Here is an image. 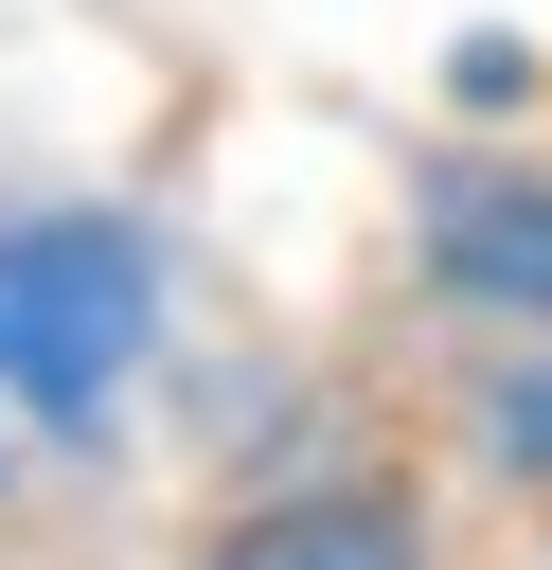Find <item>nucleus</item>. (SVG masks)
Masks as SVG:
<instances>
[{"label": "nucleus", "instance_id": "20e7f679", "mask_svg": "<svg viewBox=\"0 0 552 570\" xmlns=\"http://www.w3.org/2000/svg\"><path fill=\"white\" fill-rule=\"evenodd\" d=\"M481 428H499V463H552V374H499Z\"/></svg>", "mask_w": 552, "mask_h": 570}, {"label": "nucleus", "instance_id": "7ed1b4c3", "mask_svg": "<svg viewBox=\"0 0 552 570\" xmlns=\"http://www.w3.org/2000/svg\"><path fill=\"white\" fill-rule=\"evenodd\" d=\"M214 570H410V534H392L374 499H303V517H249Z\"/></svg>", "mask_w": 552, "mask_h": 570}, {"label": "nucleus", "instance_id": "f03ea898", "mask_svg": "<svg viewBox=\"0 0 552 570\" xmlns=\"http://www.w3.org/2000/svg\"><path fill=\"white\" fill-rule=\"evenodd\" d=\"M427 249H445V285L552 321V196H516V178H445V196H427Z\"/></svg>", "mask_w": 552, "mask_h": 570}, {"label": "nucleus", "instance_id": "f257e3e1", "mask_svg": "<svg viewBox=\"0 0 552 570\" xmlns=\"http://www.w3.org/2000/svg\"><path fill=\"white\" fill-rule=\"evenodd\" d=\"M142 232H107V214H18L0 232V392L18 410H53V428H89L125 374H142Z\"/></svg>", "mask_w": 552, "mask_h": 570}]
</instances>
